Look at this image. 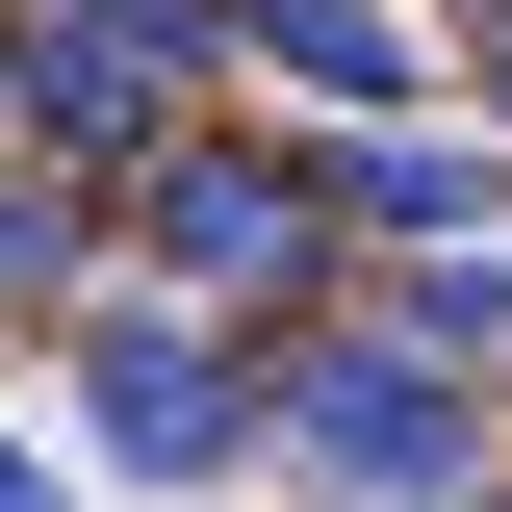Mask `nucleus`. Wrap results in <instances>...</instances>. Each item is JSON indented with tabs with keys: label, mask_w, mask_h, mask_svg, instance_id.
I'll use <instances>...</instances> for the list:
<instances>
[{
	"label": "nucleus",
	"mask_w": 512,
	"mask_h": 512,
	"mask_svg": "<svg viewBox=\"0 0 512 512\" xmlns=\"http://www.w3.org/2000/svg\"><path fill=\"white\" fill-rule=\"evenodd\" d=\"M256 436L308 461L333 512H384V487H487V384L436 359V333H282V384H256Z\"/></svg>",
	"instance_id": "nucleus-1"
},
{
	"label": "nucleus",
	"mask_w": 512,
	"mask_h": 512,
	"mask_svg": "<svg viewBox=\"0 0 512 512\" xmlns=\"http://www.w3.org/2000/svg\"><path fill=\"white\" fill-rule=\"evenodd\" d=\"M128 180H154V256H180V308H231V333H282V308H333V180L308 154H256V128H154V154H128Z\"/></svg>",
	"instance_id": "nucleus-2"
},
{
	"label": "nucleus",
	"mask_w": 512,
	"mask_h": 512,
	"mask_svg": "<svg viewBox=\"0 0 512 512\" xmlns=\"http://www.w3.org/2000/svg\"><path fill=\"white\" fill-rule=\"evenodd\" d=\"M205 52H231V0H0L26 154H154V128H205Z\"/></svg>",
	"instance_id": "nucleus-3"
},
{
	"label": "nucleus",
	"mask_w": 512,
	"mask_h": 512,
	"mask_svg": "<svg viewBox=\"0 0 512 512\" xmlns=\"http://www.w3.org/2000/svg\"><path fill=\"white\" fill-rule=\"evenodd\" d=\"M77 436H103V487L180 512V487L256 461V359H231L205 308H77Z\"/></svg>",
	"instance_id": "nucleus-4"
},
{
	"label": "nucleus",
	"mask_w": 512,
	"mask_h": 512,
	"mask_svg": "<svg viewBox=\"0 0 512 512\" xmlns=\"http://www.w3.org/2000/svg\"><path fill=\"white\" fill-rule=\"evenodd\" d=\"M308 180H333V231H384V256H410V231H512V154H461V128H410V103H384V128H308Z\"/></svg>",
	"instance_id": "nucleus-5"
},
{
	"label": "nucleus",
	"mask_w": 512,
	"mask_h": 512,
	"mask_svg": "<svg viewBox=\"0 0 512 512\" xmlns=\"http://www.w3.org/2000/svg\"><path fill=\"white\" fill-rule=\"evenodd\" d=\"M231 52L282 77V103H333V128H384L410 77H436V26H410V0H231Z\"/></svg>",
	"instance_id": "nucleus-6"
},
{
	"label": "nucleus",
	"mask_w": 512,
	"mask_h": 512,
	"mask_svg": "<svg viewBox=\"0 0 512 512\" xmlns=\"http://www.w3.org/2000/svg\"><path fill=\"white\" fill-rule=\"evenodd\" d=\"M0 512H77V487H52V461H26V436H0Z\"/></svg>",
	"instance_id": "nucleus-7"
},
{
	"label": "nucleus",
	"mask_w": 512,
	"mask_h": 512,
	"mask_svg": "<svg viewBox=\"0 0 512 512\" xmlns=\"http://www.w3.org/2000/svg\"><path fill=\"white\" fill-rule=\"evenodd\" d=\"M384 512H487V487H384Z\"/></svg>",
	"instance_id": "nucleus-8"
},
{
	"label": "nucleus",
	"mask_w": 512,
	"mask_h": 512,
	"mask_svg": "<svg viewBox=\"0 0 512 512\" xmlns=\"http://www.w3.org/2000/svg\"><path fill=\"white\" fill-rule=\"evenodd\" d=\"M487 128H512V26H487Z\"/></svg>",
	"instance_id": "nucleus-9"
}]
</instances>
